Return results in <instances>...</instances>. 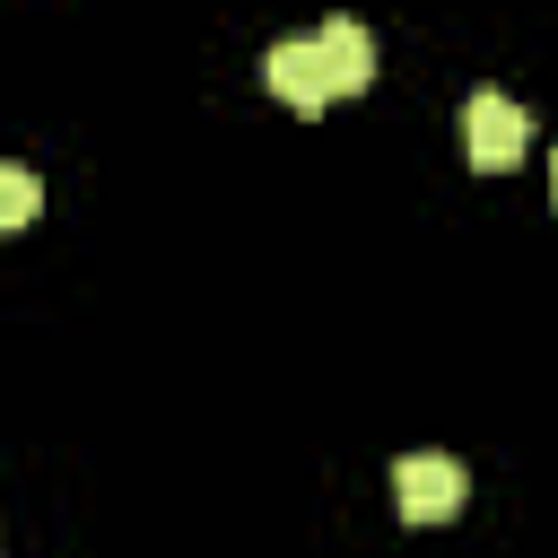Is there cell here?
Segmentation results:
<instances>
[{
	"label": "cell",
	"instance_id": "5",
	"mask_svg": "<svg viewBox=\"0 0 558 558\" xmlns=\"http://www.w3.org/2000/svg\"><path fill=\"white\" fill-rule=\"evenodd\" d=\"M35 209H44V183H35L26 166H0V235H9V227H26Z\"/></svg>",
	"mask_w": 558,
	"mask_h": 558
},
{
	"label": "cell",
	"instance_id": "4",
	"mask_svg": "<svg viewBox=\"0 0 558 558\" xmlns=\"http://www.w3.org/2000/svg\"><path fill=\"white\" fill-rule=\"evenodd\" d=\"M314 44H323V61H331V96H366V87H375V35H366L357 17H323Z\"/></svg>",
	"mask_w": 558,
	"mask_h": 558
},
{
	"label": "cell",
	"instance_id": "3",
	"mask_svg": "<svg viewBox=\"0 0 558 558\" xmlns=\"http://www.w3.org/2000/svg\"><path fill=\"white\" fill-rule=\"evenodd\" d=\"M262 78H270V96H279L288 113H323V105H331V61H323L314 35L270 44V52H262Z\"/></svg>",
	"mask_w": 558,
	"mask_h": 558
},
{
	"label": "cell",
	"instance_id": "6",
	"mask_svg": "<svg viewBox=\"0 0 558 558\" xmlns=\"http://www.w3.org/2000/svg\"><path fill=\"white\" fill-rule=\"evenodd\" d=\"M549 201H558V166H549Z\"/></svg>",
	"mask_w": 558,
	"mask_h": 558
},
{
	"label": "cell",
	"instance_id": "2",
	"mask_svg": "<svg viewBox=\"0 0 558 558\" xmlns=\"http://www.w3.org/2000/svg\"><path fill=\"white\" fill-rule=\"evenodd\" d=\"M462 462L453 453H401L392 462V506H401V523H445L453 506H462Z\"/></svg>",
	"mask_w": 558,
	"mask_h": 558
},
{
	"label": "cell",
	"instance_id": "1",
	"mask_svg": "<svg viewBox=\"0 0 558 558\" xmlns=\"http://www.w3.org/2000/svg\"><path fill=\"white\" fill-rule=\"evenodd\" d=\"M523 140H532V113H523L514 96L480 87V96L462 105V157H471L480 174H506V166L523 157Z\"/></svg>",
	"mask_w": 558,
	"mask_h": 558
}]
</instances>
